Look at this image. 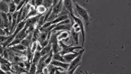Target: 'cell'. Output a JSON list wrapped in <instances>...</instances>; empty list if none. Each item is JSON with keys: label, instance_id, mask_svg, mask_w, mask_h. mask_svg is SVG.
<instances>
[{"label": "cell", "instance_id": "32", "mask_svg": "<svg viewBox=\"0 0 131 74\" xmlns=\"http://www.w3.org/2000/svg\"><path fill=\"white\" fill-rule=\"evenodd\" d=\"M17 74H21V73H17Z\"/></svg>", "mask_w": 131, "mask_h": 74}, {"label": "cell", "instance_id": "15", "mask_svg": "<svg viewBox=\"0 0 131 74\" xmlns=\"http://www.w3.org/2000/svg\"><path fill=\"white\" fill-rule=\"evenodd\" d=\"M17 11V6L14 2V1H10L9 3V13L13 14Z\"/></svg>", "mask_w": 131, "mask_h": 74}, {"label": "cell", "instance_id": "36", "mask_svg": "<svg viewBox=\"0 0 131 74\" xmlns=\"http://www.w3.org/2000/svg\"><path fill=\"white\" fill-rule=\"evenodd\" d=\"M94 74H96V73H94Z\"/></svg>", "mask_w": 131, "mask_h": 74}, {"label": "cell", "instance_id": "9", "mask_svg": "<svg viewBox=\"0 0 131 74\" xmlns=\"http://www.w3.org/2000/svg\"><path fill=\"white\" fill-rule=\"evenodd\" d=\"M10 1H0V8L1 12L5 13H9V3Z\"/></svg>", "mask_w": 131, "mask_h": 74}, {"label": "cell", "instance_id": "17", "mask_svg": "<svg viewBox=\"0 0 131 74\" xmlns=\"http://www.w3.org/2000/svg\"><path fill=\"white\" fill-rule=\"evenodd\" d=\"M36 10H37V11L38 15H44L47 13V12L48 11L47 8L43 5L36 7Z\"/></svg>", "mask_w": 131, "mask_h": 74}, {"label": "cell", "instance_id": "8", "mask_svg": "<svg viewBox=\"0 0 131 74\" xmlns=\"http://www.w3.org/2000/svg\"><path fill=\"white\" fill-rule=\"evenodd\" d=\"M73 1L71 0H65L63 1V5L69 13V15H74V9H73Z\"/></svg>", "mask_w": 131, "mask_h": 74}, {"label": "cell", "instance_id": "16", "mask_svg": "<svg viewBox=\"0 0 131 74\" xmlns=\"http://www.w3.org/2000/svg\"><path fill=\"white\" fill-rule=\"evenodd\" d=\"M52 50L53 53H54V54L60 53L61 50H62V48H61L60 45L59 44V43H55L52 44Z\"/></svg>", "mask_w": 131, "mask_h": 74}, {"label": "cell", "instance_id": "3", "mask_svg": "<svg viewBox=\"0 0 131 74\" xmlns=\"http://www.w3.org/2000/svg\"><path fill=\"white\" fill-rule=\"evenodd\" d=\"M59 44L62 48V50L60 52V54L62 55H64L65 54H68V53H76L74 51L77 49H82L83 48L82 47H75V46H68V45L64 44L63 41H59Z\"/></svg>", "mask_w": 131, "mask_h": 74}, {"label": "cell", "instance_id": "4", "mask_svg": "<svg viewBox=\"0 0 131 74\" xmlns=\"http://www.w3.org/2000/svg\"><path fill=\"white\" fill-rule=\"evenodd\" d=\"M71 17L73 19V20L75 23H77L78 24L79 26L81 29V33L82 34V37H83V41H82V46L84 44L85 41V26L84 25V23L80 18H78V16H76L74 15H71Z\"/></svg>", "mask_w": 131, "mask_h": 74}, {"label": "cell", "instance_id": "25", "mask_svg": "<svg viewBox=\"0 0 131 74\" xmlns=\"http://www.w3.org/2000/svg\"><path fill=\"white\" fill-rule=\"evenodd\" d=\"M12 48H14L16 49H18V50H20V51H25V50H26V49H27L26 47L24 46L23 45H22L21 44H19L16 45V46L12 47Z\"/></svg>", "mask_w": 131, "mask_h": 74}, {"label": "cell", "instance_id": "5", "mask_svg": "<svg viewBox=\"0 0 131 74\" xmlns=\"http://www.w3.org/2000/svg\"><path fill=\"white\" fill-rule=\"evenodd\" d=\"M84 51H85V49L83 48V49H81V50L78 52H76L74 53H68V54L64 55L63 58L66 61V62L67 63L70 64L72 61L74 59H75L80 54H81V53L84 52Z\"/></svg>", "mask_w": 131, "mask_h": 74}, {"label": "cell", "instance_id": "18", "mask_svg": "<svg viewBox=\"0 0 131 74\" xmlns=\"http://www.w3.org/2000/svg\"><path fill=\"white\" fill-rule=\"evenodd\" d=\"M53 56H54V53H53L52 50V51L47 55L46 59L45 60L44 62L47 66H49V65H50L51 61L53 60Z\"/></svg>", "mask_w": 131, "mask_h": 74}, {"label": "cell", "instance_id": "2", "mask_svg": "<svg viewBox=\"0 0 131 74\" xmlns=\"http://www.w3.org/2000/svg\"><path fill=\"white\" fill-rule=\"evenodd\" d=\"M83 53H81L75 59H74L69 65V67L67 71L68 74H72L74 73L75 70L78 68L81 64V60L83 58Z\"/></svg>", "mask_w": 131, "mask_h": 74}, {"label": "cell", "instance_id": "23", "mask_svg": "<svg viewBox=\"0 0 131 74\" xmlns=\"http://www.w3.org/2000/svg\"><path fill=\"white\" fill-rule=\"evenodd\" d=\"M38 44V41H36V42H34L32 43L30 49H31V51L33 54H34V53L37 51Z\"/></svg>", "mask_w": 131, "mask_h": 74}, {"label": "cell", "instance_id": "20", "mask_svg": "<svg viewBox=\"0 0 131 74\" xmlns=\"http://www.w3.org/2000/svg\"><path fill=\"white\" fill-rule=\"evenodd\" d=\"M71 35H72V39H73L75 43L77 44H79V36L78 33H76L73 29H72L71 31Z\"/></svg>", "mask_w": 131, "mask_h": 74}, {"label": "cell", "instance_id": "12", "mask_svg": "<svg viewBox=\"0 0 131 74\" xmlns=\"http://www.w3.org/2000/svg\"><path fill=\"white\" fill-rule=\"evenodd\" d=\"M52 44L49 42L47 46L46 47H45L44 48H43L42 49V51L40 52L41 56L44 57L48 55L52 51Z\"/></svg>", "mask_w": 131, "mask_h": 74}, {"label": "cell", "instance_id": "1", "mask_svg": "<svg viewBox=\"0 0 131 74\" xmlns=\"http://www.w3.org/2000/svg\"><path fill=\"white\" fill-rule=\"evenodd\" d=\"M74 6L77 14L83 19L86 25H89L90 22V15L89 14L88 12L84 8L79 5L78 3H76L75 1H74Z\"/></svg>", "mask_w": 131, "mask_h": 74}, {"label": "cell", "instance_id": "31", "mask_svg": "<svg viewBox=\"0 0 131 74\" xmlns=\"http://www.w3.org/2000/svg\"><path fill=\"white\" fill-rule=\"evenodd\" d=\"M72 74H76V73H72Z\"/></svg>", "mask_w": 131, "mask_h": 74}, {"label": "cell", "instance_id": "27", "mask_svg": "<svg viewBox=\"0 0 131 74\" xmlns=\"http://www.w3.org/2000/svg\"><path fill=\"white\" fill-rule=\"evenodd\" d=\"M43 1H41V0H40V1H35V2H36V7H37L40 5H42L43 4Z\"/></svg>", "mask_w": 131, "mask_h": 74}, {"label": "cell", "instance_id": "22", "mask_svg": "<svg viewBox=\"0 0 131 74\" xmlns=\"http://www.w3.org/2000/svg\"><path fill=\"white\" fill-rule=\"evenodd\" d=\"M37 65L35 63H31L30 68L29 72L30 74H37Z\"/></svg>", "mask_w": 131, "mask_h": 74}, {"label": "cell", "instance_id": "21", "mask_svg": "<svg viewBox=\"0 0 131 74\" xmlns=\"http://www.w3.org/2000/svg\"><path fill=\"white\" fill-rule=\"evenodd\" d=\"M53 60L61 61V62L66 63V62L64 59L63 56L61 55L60 53L54 54V56H53Z\"/></svg>", "mask_w": 131, "mask_h": 74}, {"label": "cell", "instance_id": "6", "mask_svg": "<svg viewBox=\"0 0 131 74\" xmlns=\"http://www.w3.org/2000/svg\"><path fill=\"white\" fill-rule=\"evenodd\" d=\"M42 15H38L34 17H32L28 18L26 20V25L25 27L28 28L32 26H36L37 24L39 18Z\"/></svg>", "mask_w": 131, "mask_h": 74}, {"label": "cell", "instance_id": "14", "mask_svg": "<svg viewBox=\"0 0 131 74\" xmlns=\"http://www.w3.org/2000/svg\"><path fill=\"white\" fill-rule=\"evenodd\" d=\"M41 57V54H40V52H38V51H37L34 54V57H33V58H32V63H35L37 65L38 62L39 61Z\"/></svg>", "mask_w": 131, "mask_h": 74}, {"label": "cell", "instance_id": "34", "mask_svg": "<svg viewBox=\"0 0 131 74\" xmlns=\"http://www.w3.org/2000/svg\"><path fill=\"white\" fill-rule=\"evenodd\" d=\"M83 74H85V73H83Z\"/></svg>", "mask_w": 131, "mask_h": 74}, {"label": "cell", "instance_id": "33", "mask_svg": "<svg viewBox=\"0 0 131 74\" xmlns=\"http://www.w3.org/2000/svg\"><path fill=\"white\" fill-rule=\"evenodd\" d=\"M40 74H44V73H40Z\"/></svg>", "mask_w": 131, "mask_h": 74}, {"label": "cell", "instance_id": "35", "mask_svg": "<svg viewBox=\"0 0 131 74\" xmlns=\"http://www.w3.org/2000/svg\"><path fill=\"white\" fill-rule=\"evenodd\" d=\"M60 74H61V73H60Z\"/></svg>", "mask_w": 131, "mask_h": 74}, {"label": "cell", "instance_id": "13", "mask_svg": "<svg viewBox=\"0 0 131 74\" xmlns=\"http://www.w3.org/2000/svg\"><path fill=\"white\" fill-rule=\"evenodd\" d=\"M38 15V14L37 13V11L36 7L31 6L30 11L29 12V13H28V15L26 16V18L25 19V20H27L28 18H32V17H34V16H36Z\"/></svg>", "mask_w": 131, "mask_h": 74}, {"label": "cell", "instance_id": "24", "mask_svg": "<svg viewBox=\"0 0 131 74\" xmlns=\"http://www.w3.org/2000/svg\"><path fill=\"white\" fill-rule=\"evenodd\" d=\"M53 4L54 1H44L43 5L48 10L53 6Z\"/></svg>", "mask_w": 131, "mask_h": 74}, {"label": "cell", "instance_id": "30", "mask_svg": "<svg viewBox=\"0 0 131 74\" xmlns=\"http://www.w3.org/2000/svg\"><path fill=\"white\" fill-rule=\"evenodd\" d=\"M85 74H94L93 73H89V72H88L87 71H85Z\"/></svg>", "mask_w": 131, "mask_h": 74}, {"label": "cell", "instance_id": "11", "mask_svg": "<svg viewBox=\"0 0 131 74\" xmlns=\"http://www.w3.org/2000/svg\"><path fill=\"white\" fill-rule=\"evenodd\" d=\"M28 34H29V32L28 31L27 28L25 27V28L23 29L21 31H20L18 33V34L15 36V39L22 41L23 40L26 39Z\"/></svg>", "mask_w": 131, "mask_h": 74}, {"label": "cell", "instance_id": "28", "mask_svg": "<svg viewBox=\"0 0 131 74\" xmlns=\"http://www.w3.org/2000/svg\"><path fill=\"white\" fill-rule=\"evenodd\" d=\"M73 30L74 31V32H75L76 33H78V34L80 32H81V29L79 26L77 27L76 29H73Z\"/></svg>", "mask_w": 131, "mask_h": 74}, {"label": "cell", "instance_id": "10", "mask_svg": "<svg viewBox=\"0 0 131 74\" xmlns=\"http://www.w3.org/2000/svg\"><path fill=\"white\" fill-rule=\"evenodd\" d=\"M71 32L68 31H63L59 32L57 35V40L59 41H63V40H68L70 36Z\"/></svg>", "mask_w": 131, "mask_h": 74}, {"label": "cell", "instance_id": "26", "mask_svg": "<svg viewBox=\"0 0 131 74\" xmlns=\"http://www.w3.org/2000/svg\"><path fill=\"white\" fill-rule=\"evenodd\" d=\"M9 38V36H1V39H0V42H1V46Z\"/></svg>", "mask_w": 131, "mask_h": 74}, {"label": "cell", "instance_id": "7", "mask_svg": "<svg viewBox=\"0 0 131 74\" xmlns=\"http://www.w3.org/2000/svg\"><path fill=\"white\" fill-rule=\"evenodd\" d=\"M50 65H51L52 66H54V67H57V68L62 69L64 70L65 71H67L69 67V65H70V64L52 60Z\"/></svg>", "mask_w": 131, "mask_h": 74}, {"label": "cell", "instance_id": "29", "mask_svg": "<svg viewBox=\"0 0 131 74\" xmlns=\"http://www.w3.org/2000/svg\"><path fill=\"white\" fill-rule=\"evenodd\" d=\"M61 74H68L66 71H64L63 72H61Z\"/></svg>", "mask_w": 131, "mask_h": 74}, {"label": "cell", "instance_id": "19", "mask_svg": "<svg viewBox=\"0 0 131 74\" xmlns=\"http://www.w3.org/2000/svg\"><path fill=\"white\" fill-rule=\"evenodd\" d=\"M32 43V40L27 39H25L21 41V43H20V44H21L22 45H23L24 46L26 47L27 48H31Z\"/></svg>", "mask_w": 131, "mask_h": 74}]
</instances>
